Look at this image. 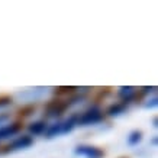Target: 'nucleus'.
I'll use <instances>...</instances> for the list:
<instances>
[{
	"label": "nucleus",
	"instance_id": "nucleus-16",
	"mask_svg": "<svg viewBox=\"0 0 158 158\" xmlns=\"http://www.w3.org/2000/svg\"><path fill=\"white\" fill-rule=\"evenodd\" d=\"M7 119H9V115H7V113H0V125L3 123V122H6Z\"/></svg>",
	"mask_w": 158,
	"mask_h": 158
},
{
	"label": "nucleus",
	"instance_id": "nucleus-2",
	"mask_svg": "<svg viewBox=\"0 0 158 158\" xmlns=\"http://www.w3.org/2000/svg\"><path fill=\"white\" fill-rule=\"evenodd\" d=\"M103 119H105V115H103L100 107L91 106L90 109H87L84 113L78 115L77 125H80V126H90V125L100 123V122H103Z\"/></svg>",
	"mask_w": 158,
	"mask_h": 158
},
{
	"label": "nucleus",
	"instance_id": "nucleus-14",
	"mask_svg": "<svg viewBox=\"0 0 158 158\" xmlns=\"http://www.w3.org/2000/svg\"><path fill=\"white\" fill-rule=\"evenodd\" d=\"M76 90H78L77 87H58L57 89V91L55 93H58V94H61V93H73V91H76Z\"/></svg>",
	"mask_w": 158,
	"mask_h": 158
},
{
	"label": "nucleus",
	"instance_id": "nucleus-18",
	"mask_svg": "<svg viewBox=\"0 0 158 158\" xmlns=\"http://www.w3.org/2000/svg\"><path fill=\"white\" fill-rule=\"evenodd\" d=\"M152 123H154V126L157 128V118H154V119H152Z\"/></svg>",
	"mask_w": 158,
	"mask_h": 158
},
{
	"label": "nucleus",
	"instance_id": "nucleus-9",
	"mask_svg": "<svg viewBox=\"0 0 158 158\" xmlns=\"http://www.w3.org/2000/svg\"><path fill=\"white\" fill-rule=\"evenodd\" d=\"M62 132V122H55V123L49 125L47 131H45V136L48 139L54 138V136H57V135H61Z\"/></svg>",
	"mask_w": 158,
	"mask_h": 158
},
{
	"label": "nucleus",
	"instance_id": "nucleus-5",
	"mask_svg": "<svg viewBox=\"0 0 158 158\" xmlns=\"http://www.w3.org/2000/svg\"><path fill=\"white\" fill-rule=\"evenodd\" d=\"M20 131H22V123L20 122H13V123H10V125H3V126H0V141L18 135Z\"/></svg>",
	"mask_w": 158,
	"mask_h": 158
},
{
	"label": "nucleus",
	"instance_id": "nucleus-12",
	"mask_svg": "<svg viewBox=\"0 0 158 158\" xmlns=\"http://www.w3.org/2000/svg\"><path fill=\"white\" fill-rule=\"evenodd\" d=\"M34 112H35L34 105H26V106H22L18 113H19V116H22V118H28V116H31Z\"/></svg>",
	"mask_w": 158,
	"mask_h": 158
},
{
	"label": "nucleus",
	"instance_id": "nucleus-17",
	"mask_svg": "<svg viewBox=\"0 0 158 158\" xmlns=\"http://www.w3.org/2000/svg\"><path fill=\"white\" fill-rule=\"evenodd\" d=\"M155 89H157V87H144V89H142V93H144V94H145V93H149V91H154V90H155Z\"/></svg>",
	"mask_w": 158,
	"mask_h": 158
},
{
	"label": "nucleus",
	"instance_id": "nucleus-7",
	"mask_svg": "<svg viewBox=\"0 0 158 158\" xmlns=\"http://www.w3.org/2000/svg\"><path fill=\"white\" fill-rule=\"evenodd\" d=\"M47 128H48V123L45 120H36V122H34V123H31L28 126L31 135H42L45 134Z\"/></svg>",
	"mask_w": 158,
	"mask_h": 158
},
{
	"label": "nucleus",
	"instance_id": "nucleus-1",
	"mask_svg": "<svg viewBox=\"0 0 158 158\" xmlns=\"http://www.w3.org/2000/svg\"><path fill=\"white\" fill-rule=\"evenodd\" d=\"M83 99V96L80 94H76V96L70 97L67 100H60V99H52L49 100L47 105H45V113L49 118H57V116H61L67 109H70L71 106H74L76 103Z\"/></svg>",
	"mask_w": 158,
	"mask_h": 158
},
{
	"label": "nucleus",
	"instance_id": "nucleus-10",
	"mask_svg": "<svg viewBox=\"0 0 158 158\" xmlns=\"http://www.w3.org/2000/svg\"><path fill=\"white\" fill-rule=\"evenodd\" d=\"M125 112H126V105H123V103H113L106 109V113L109 116H119Z\"/></svg>",
	"mask_w": 158,
	"mask_h": 158
},
{
	"label": "nucleus",
	"instance_id": "nucleus-6",
	"mask_svg": "<svg viewBox=\"0 0 158 158\" xmlns=\"http://www.w3.org/2000/svg\"><path fill=\"white\" fill-rule=\"evenodd\" d=\"M118 96H119V99L122 100L120 103L128 105V103H131V102H134L135 99H136L138 93H136V90H135L134 87L123 86V87H120V89H119V91H118Z\"/></svg>",
	"mask_w": 158,
	"mask_h": 158
},
{
	"label": "nucleus",
	"instance_id": "nucleus-4",
	"mask_svg": "<svg viewBox=\"0 0 158 158\" xmlns=\"http://www.w3.org/2000/svg\"><path fill=\"white\" fill-rule=\"evenodd\" d=\"M74 152L77 155H81V157H87V158H102L105 155L103 149L93 147V145H78Z\"/></svg>",
	"mask_w": 158,
	"mask_h": 158
},
{
	"label": "nucleus",
	"instance_id": "nucleus-11",
	"mask_svg": "<svg viewBox=\"0 0 158 158\" xmlns=\"http://www.w3.org/2000/svg\"><path fill=\"white\" fill-rule=\"evenodd\" d=\"M142 131H139V129H135L132 131L129 134V136H128V145L129 147H136V145L142 141Z\"/></svg>",
	"mask_w": 158,
	"mask_h": 158
},
{
	"label": "nucleus",
	"instance_id": "nucleus-3",
	"mask_svg": "<svg viewBox=\"0 0 158 158\" xmlns=\"http://www.w3.org/2000/svg\"><path fill=\"white\" fill-rule=\"evenodd\" d=\"M34 144V138L31 136V135H22V136H18L16 139H13L12 142H10L6 149L3 152H13V151H20V149H26L29 147H32Z\"/></svg>",
	"mask_w": 158,
	"mask_h": 158
},
{
	"label": "nucleus",
	"instance_id": "nucleus-13",
	"mask_svg": "<svg viewBox=\"0 0 158 158\" xmlns=\"http://www.w3.org/2000/svg\"><path fill=\"white\" fill-rule=\"evenodd\" d=\"M13 103V99L10 96H0V109L2 107H7Z\"/></svg>",
	"mask_w": 158,
	"mask_h": 158
},
{
	"label": "nucleus",
	"instance_id": "nucleus-8",
	"mask_svg": "<svg viewBox=\"0 0 158 158\" xmlns=\"http://www.w3.org/2000/svg\"><path fill=\"white\" fill-rule=\"evenodd\" d=\"M77 122H78V113H74V115H71L67 120L62 122V132L61 134H70V132L77 126Z\"/></svg>",
	"mask_w": 158,
	"mask_h": 158
},
{
	"label": "nucleus",
	"instance_id": "nucleus-15",
	"mask_svg": "<svg viewBox=\"0 0 158 158\" xmlns=\"http://www.w3.org/2000/svg\"><path fill=\"white\" fill-rule=\"evenodd\" d=\"M158 106V99L157 97H152L151 100H148L145 103V107H148V109H152V107H157Z\"/></svg>",
	"mask_w": 158,
	"mask_h": 158
}]
</instances>
